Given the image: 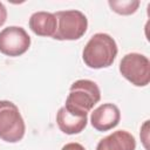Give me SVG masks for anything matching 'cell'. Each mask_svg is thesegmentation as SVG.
I'll use <instances>...</instances> for the list:
<instances>
[{"label": "cell", "mask_w": 150, "mask_h": 150, "mask_svg": "<svg viewBox=\"0 0 150 150\" xmlns=\"http://www.w3.org/2000/svg\"><path fill=\"white\" fill-rule=\"evenodd\" d=\"M6 19H7V9L4 6V4L0 2V27L6 22Z\"/></svg>", "instance_id": "4fadbf2b"}, {"label": "cell", "mask_w": 150, "mask_h": 150, "mask_svg": "<svg viewBox=\"0 0 150 150\" xmlns=\"http://www.w3.org/2000/svg\"><path fill=\"white\" fill-rule=\"evenodd\" d=\"M87 116H80L68 111L64 107H61L56 114V123L59 129L67 135L80 134L87 125Z\"/></svg>", "instance_id": "9c48e42d"}, {"label": "cell", "mask_w": 150, "mask_h": 150, "mask_svg": "<svg viewBox=\"0 0 150 150\" xmlns=\"http://www.w3.org/2000/svg\"><path fill=\"white\" fill-rule=\"evenodd\" d=\"M100 100L101 91L94 81L77 80L70 86L64 108L73 114L87 116Z\"/></svg>", "instance_id": "7a4b0ae2"}, {"label": "cell", "mask_w": 150, "mask_h": 150, "mask_svg": "<svg viewBox=\"0 0 150 150\" xmlns=\"http://www.w3.org/2000/svg\"><path fill=\"white\" fill-rule=\"evenodd\" d=\"M121 120L120 109L112 103H104L94 109L90 116V123L97 131H108L115 128Z\"/></svg>", "instance_id": "52a82bcc"}, {"label": "cell", "mask_w": 150, "mask_h": 150, "mask_svg": "<svg viewBox=\"0 0 150 150\" xmlns=\"http://www.w3.org/2000/svg\"><path fill=\"white\" fill-rule=\"evenodd\" d=\"M117 55V45L115 40L105 33H96L84 46L82 59L84 63L93 69L110 67Z\"/></svg>", "instance_id": "6da1fadb"}, {"label": "cell", "mask_w": 150, "mask_h": 150, "mask_svg": "<svg viewBox=\"0 0 150 150\" xmlns=\"http://www.w3.org/2000/svg\"><path fill=\"white\" fill-rule=\"evenodd\" d=\"M120 71L136 87H145L150 82V61L143 54L129 53L124 55L120 62Z\"/></svg>", "instance_id": "5b68a950"}, {"label": "cell", "mask_w": 150, "mask_h": 150, "mask_svg": "<svg viewBox=\"0 0 150 150\" xmlns=\"http://www.w3.org/2000/svg\"><path fill=\"white\" fill-rule=\"evenodd\" d=\"M30 46L28 33L18 26H9L0 32V52L7 56H20Z\"/></svg>", "instance_id": "8992f818"}, {"label": "cell", "mask_w": 150, "mask_h": 150, "mask_svg": "<svg viewBox=\"0 0 150 150\" xmlns=\"http://www.w3.org/2000/svg\"><path fill=\"white\" fill-rule=\"evenodd\" d=\"M29 28L39 36H53L56 30V18L49 12H36L29 19Z\"/></svg>", "instance_id": "30bf717a"}, {"label": "cell", "mask_w": 150, "mask_h": 150, "mask_svg": "<svg viewBox=\"0 0 150 150\" xmlns=\"http://www.w3.org/2000/svg\"><path fill=\"white\" fill-rule=\"evenodd\" d=\"M25 130L19 108L11 101H0V138L8 143H16L22 139Z\"/></svg>", "instance_id": "277c9868"}, {"label": "cell", "mask_w": 150, "mask_h": 150, "mask_svg": "<svg viewBox=\"0 0 150 150\" xmlns=\"http://www.w3.org/2000/svg\"><path fill=\"white\" fill-rule=\"evenodd\" d=\"M135 149H136L135 137L125 130H118L108 135L107 137L102 138L96 146V150H135Z\"/></svg>", "instance_id": "ba28073f"}, {"label": "cell", "mask_w": 150, "mask_h": 150, "mask_svg": "<svg viewBox=\"0 0 150 150\" xmlns=\"http://www.w3.org/2000/svg\"><path fill=\"white\" fill-rule=\"evenodd\" d=\"M61 150H86V149H84V146L82 144L73 142V143H68V144L63 145Z\"/></svg>", "instance_id": "7c38bea8"}, {"label": "cell", "mask_w": 150, "mask_h": 150, "mask_svg": "<svg viewBox=\"0 0 150 150\" xmlns=\"http://www.w3.org/2000/svg\"><path fill=\"white\" fill-rule=\"evenodd\" d=\"M56 30L53 38L55 40H79L88 28L86 15L76 9L59 11L55 14Z\"/></svg>", "instance_id": "3957f363"}, {"label": "cell", "mask_w": 150, "mask_h": 150, "mask_svg": "<svg viewBox=\"0 0 150 150\" xmlns=\"http://www.w3.org/2000/svg\"><path fill=\"white\" fill-rule=\"evenodd\" d=\"M108 4L115 13L121 15L134 14L139 6L138 0H109Z\"/></svg>", "instance_id": "8fae6325"}]
</instances>
